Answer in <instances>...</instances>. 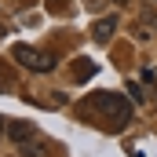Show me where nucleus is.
Segmentation results:
<instances>
[{"label":"nucleus","instance_id":"nucleus-1","mask_svg":"<svg viewBox=\"0 0 157 157\" xmlns=\"http://www.w3.org/2000/svg\"><path fill=\"white\" fill-rule=\"evenodd\" d=\"M91 106H99V110H102V113H106V117L113 121V124H117V128H124V124H128V121H132V106H128V102H124V99H121L117 91H99V95H95V99H91Z\"/></svg>","mask_w":157,"mask_h":157},{"label":"nucleus","instance_id":"nucleus-2","mask_svg":"<svg viewBox=\"0 0 157 157\" xmlns=\"http://www.w3.org/2000/svg\"><path fill=\"white\" fill-rule=\"evenodd\" d=\"M26 70H33V73H48L51 66H55V59L51 55H44V51H37V48H29V44H15V51H11Z\"/></svg>","mask_w":157,"mask_h":157},{"label":"nucleus","instance_id":"nucleus-3","mask_svg":"<svg viewBox=\"0 0 157 157\" xmlns=\"http://www.w3.org/2000/svg\"><path fill=\"white\" fill-rule=\"evenodd\" d=\"M7 135H11L15 143H26V139H33L37 132H33V124H26V121H11V124H7Z\"/></svg>","mask_w":157,"mask_h":157},{"label":"nucleus","instance_id":"nucleus-4","mask_svg":"<svg viewBox=\"0 0 157 157\" xmlns=\"http://www.w3.org/2000/svg\"><path fill=\"white\" fill-rule=\"evenodd\" d=\"M113 29H117V18L110 15V18H99V22L91 26V37H95V40H110V33H113Z\"/></svg>","mask_w":157,"mask_h":157},{"label":"nucleus","instance_id":"nucleus-5","mask_svg":"<svg viewBox=\"0 0 157 157\" xmlns=\"http://www.w3.org/2000/svg\"><path fill=\"white\" fill-rule=\"evenodd\" d=\"M22 157H44V143L40 139H29V146L22 143Z\"/></svg>","mask_w":157,"mask_h":157},{"label":"nucleus","instance_id":"nucleus-6","mask_svg":"<svg viewBox=\"0 0 157 157\" xmlns=\"http://www.w3.org/2000/svg\"><path fill=\"white\" fill-rule=\"evenodd\" d=\"M4 128H7V124H4V117H0V139H4Z\"/></svg>","mask_w":157,"mask_h":157},{"label":"nucleus","instance_id":"nucleus-7","mask_svg":"<svg viewBox=\"0 0 157 157\" xmlns=\"http://www.w3.org/2000/svg\"><path fill=\"white\" fill-rule=\"evenodd\" d=\"M154 4H157V0H154Z\"/></svg>","mask_w":157,"mask_h":157}]
</instances>
